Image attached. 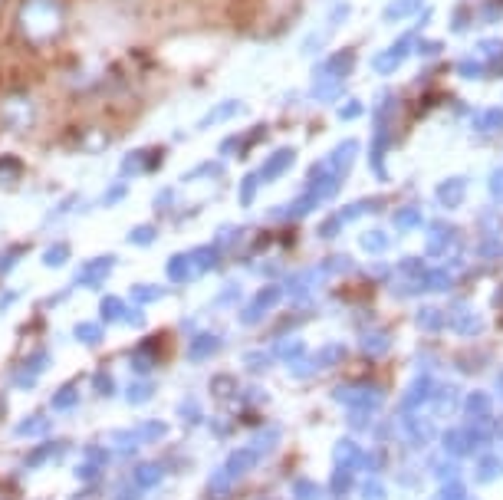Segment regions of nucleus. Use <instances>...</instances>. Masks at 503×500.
Listing matches in <instances>:
<instances>
[{
	"mask_svg": "<svg viewBox=\"0 0 503 500\" xmlns=\"http://www.w3.org/2000/svg\"><path fill=\"white\" fill-rule=\"evenodd\" d=\"M211 263H214V250H201V254H194V267L198 270H208Z\"/></svg>",
	"mask_w": 503,
	"mask_h": 500,
	"instance_id": "nucleus-18",
	"label": "nucleus"
},
{
	"mask_svg": "<svg viewBox=\"0 0 503 500\" xmlns=\"http://www.w3.org/2000/svg\"><path fill=\"white\" fill-rule=\"evenodd\" d=\"M152 395H155L152 382H132L129 385V392H125V398H129V405H142V402H148Z\"/></svg>",
	"mask_w": 503,
	"mask_h": 500,
	"instance_id": "nucleus-8",
	"label": "nucleus"
},
{
	"mask_svg": "<svg viewBox=\"0 0 503 500\" xmlns=\"http://www.w3.org/2000/svg\"><path fill=\"white\" fill-rule=\"evenodd\" d=\"M250 464H254V458H250V451H234L227 458V464H224V477H237V474H244L250 468Z\"/></svg>",
	"mask_w": 503,
	"mask_h": 500,
	"instance_id": "nucleus-4",
	"label": "nucleus"
},
{
	"mask_svg": "<svg viewBox=\"0 0 503 500\" xmlns=\"http://www.w3.org/2000/svg\"><path fill=\"white\" fill-rule=\"evenodd\" d=\"M63 257H66V250H63V247H53V254H47V263H59Z\"/></svg>",
	"mask_w": 503,
	"mask_h": 500,
	"instance_id": "nucleus-21",
	"label": "nucleus"
},
{
	"mask_svg": "<svg viewBox=\"0 0 503 500\" xmlns=\"http://www.w3.org/2000/svg\"><path fill=\"white\" fill-rule=\"evenodd\" d=\"M178 415L184 418V422H191V424L201 422V412H198V405H194V402H184V405L178 408Z\"/></svg>",
	"mask_w": 503,
	"mask_h": 500,
	"instance_id": "nucleus-17",
	"label": "nucleus"
},
{
	"mask_svg": "<svg viewBox=\"0 0 503 500\" xmlns=\"http://www.w3.org/2000/svg\"><path fill=\"white\" fill-rule=\"evenodd\" d=\"M102 316L105 319H122L125 316V306L119 299H102Z\"/></svg>",
	"mask_w": 503,
	"mask_h": 500,
	"instance_id": "nucleus-12",
	"label": "nucleus"
},
{
	"mask_svg": "<svg viewBox=\"0 0 503 500\" xmlns=\"http://www.w3.org/2000/svg\"><path fill=\"white\" fill-rule=\"evenodd\" d=\"M112 448L119 454H132L135 448H138V434H132V431H115L112 434Z\"/></svg>",
	"mask_w": 503,
	"mask_h": 500,
	"instance_id": "nucleus-10",
	"label": "nucleus"
},
{
	"mask_svg": "<svg viewBox=\"0 0 503 500\" xmlns=\"http://www.w3.org/2000/svg\"><path fill=\"white\" fill-rule=\"evenodd\" d=\"M66 448L69 444L66 441H49V444H43V448H37V451L30 454V468H40V464H53L57 458H63L66 454Z\"/></svg>",
	"mask_w": 503,
	"mask_h": 500,
	"instance_id": "nucleus-1",
	"label": "nucleus"
},
{
	"mask_svg": "<svg viewBox=\"0 0 503 500\" xmlns=\"http://www.w3.org/2000/svg\"><path fill=\"white\" fill-rule=\"evenodd\" d=\"M99 471H102V468H95V464H89V461H85L83 464V468H79V477H95V474H99Z\"/></svg>",
	"mask_w": 503,
	"mask_h": 500,
	"instance_id": "nucleus-20",
	"label": "nucleus"
},
{
	"mask_svg": "<svg viewBox=\"0 0 503 500\" xmlns=\"http://www.w3.org/2000/svg\"><path fill=\"white\" fill-rule=\"evenodd\" d=\"M218 346L220 343L214 336H198L194 343H191V359H194V362H198V359H211L214 352H218Z\"/></svg>",
	"mask_w": 503,
	"mask_h": 500,
	"instance_id": "nucleus-6",
	"label": "nucleus"
},
{
	"mask_svg": "<svg viewBox=\"0 0 503 500\" xmlns=\"http://www.w3.org/2000/svg\"><path fill=\"white\" fill-rule=\"evenodd\" d=\"M76 336L83 339V343H99V339H102V329H99V326H89V323H83V326L76 329Z\"/></svg>",
	"mask_w": 503,
	"mask_h": 500,
	"instance_id": "nucleus-14",
	"label": "nucleus"
},
{
	"mask_svg": "<svg viewBox=\"0 0 503 500\" xmlns=\"http://www.w3.org/2000/svg\"><path fill=\"white\" fill-rule=\"evenodd\" d=\"M47 366H49V359L43 356V352H40V359H30L27 366H23V369L17 372V385H20V388H30V385L37 382V375L43 372Z\"/></svg>",
	"mask_w": 503,
	"mask_h": 500,
	"instance_id": "nucleus-3",
	"label": "nucleus"
},
{
	"mask_svg": "<svg viewBox=\"0 0 503 500\" xmlns=\"http://www.w3.org/2000/svg\"><path fill=\"white\" fill-rule=\"evenodd\" d=\"M40 431H47V418H43V415H30V418H23V422L13 428L17 438H30V434H40Z\"/></svg>",
	"mask_w": 503,
	"mask_h": 500,
	"instance_id": "nucleus-7",
	"label": "nucleus"
},
{
	"mask_svg": "<svg viewBox=\"0 0 503 500\" xmlns=\"http://www.w3.org/2000/svg\"><path fill=\"white\" fill-rule=\"evenodd\" d=\"M168 273H171V280H188V260L184 257H174L168 263Z\"/></svg>",
	"mask_w": 503,
	"mask_h": 500,
	"instance_id": "nucleus-13",
	"label": "nucleus"
},
{
	"mask_svg": "<svg viewBox=\"0 0 503 500\" xmlns=\"http://www.w3.org/2000/svg\"><path fill=\"white\" fill-rule=\"evenodd\" d=\"M112 270V260L105 257V260H95V263H89L83 273V280H102V273H109Z\"/></svg>",
	"mask_w": 503,
	"mask_h": 500,
	"instance_id": "nucleus-11",
	"label": "nucleus"
},
{
	"mask_svg": "<svg viewBox=\"0 0 503 500\" xmlns=\"http://www.w3.org/2000/svg\"><path fill=\"white\" fill-rule=\"evenodd\" d=\"M76 405H79L76 385H63V388L53 395V408H57V412H69V408H76Z\"/></svg>",
	"mask_w": 503,
	"mask_h": 500,
	"instance_id": "nucleus-5",
	"label": "nucleus"
},
{
	"mask_svg": "<svg viewBox=\"0 0 503 500\" xmlns=\"http://www.w3.org/2000/svg\"><path fill=\"white\" fill-rule=\"evenodd\" d=\"M93 382H95V392H99V395H112V392H115L112 379H109V375H105V372H99V375H95V379H93Z\"/></svg>",
	"mask_w": 503,
	"mask_h": 500,
	"instance_id": "nucleus-16",
	"label": "nucleus"
},
{
	"mask_svg": "<svg viewBox=\"0 0 503 500\" xmlns=\"http://www.w3.org/2000/svg\"><path fill=\"white\" fill-rule=\"evenodd\" d=\"M165 434H168V424L165 422H145L138 428V441H162Z\"/></svg>",
	"mask_w": 503,
	"mask_h": 500,
	"instance_id": "nucleus-9",
	"label": "nucleus"
},
{
	"mask_svg": "<svg viewBox=\"0 0 503 500\" xmlns=\"http://www.w3.org/2000/svg\"><path fill=\"white\" fill-rule=\"evenodd\" d=\"M165 477V468L162 464H155V461H145L135 468V484L142 487V491H148V487H155V484Z\"/></svg>",
	"mask_w": 503,
	"mask_h": 500,
	"instance_id": "nucleus-2",
	"label": "nucleus"
},
{
	"mask_svg": "<svg viewBox=\"0 0 503 500\" xmlns=\"http://www.w3.org/2000/svg\"><path fill=\"white\" fill-rule=\"evenodd\" d=\"M85 461L95 464V468H105V464H109V451H102V448H89V451H85Z\"/></svg>",
	"mask_w": 503,
	"mask_h": 500,
	"instance_id": "nucleus-15",
	"label": "nucleus"
},
{
	"mask_svg": "<svg viewBox=\"0 0 503 500\" xmlns=\"http://www.w3.org/2000/svg\"><path fill=\"white\" fill-rule=\"evenodd\" d=\"M135 297L138 299H158L162 297V290L158 287H135Z\"/></svg>",
	"mask_w": 503,
	"mask_h": 500,
	"instance_id": "nucleus-19",
	"label": "nucleus"
}]
</instances>
